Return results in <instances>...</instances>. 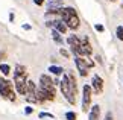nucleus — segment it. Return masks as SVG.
I'll return each mask as SVG.
<instances>
[{
  "instance_id": "nucleus-1",
  "label": "nucleus",
  "mask_w": 123,
  "mask_h": 120,
  "mask_svg": "<svg viewBox=\"0 0 123 120\" xmlns=\"http://www.w3.org/2000/svg\"><path fill=\"white\" fill-rule=\"evenodd\" d=\"M61 91H62V96L68 100L70 105L76 103V94H78V84H76V78L72 71H67V73L62 75V79L59 82Z\"/></svg>"
},
{
  "instance_id": "nucleus-2",
  "label": "nucleus",
  "mask_w": 123,
  "mask_h": 120,
  "mask_svg": "<svg viewBox=\"0 0 123 120\" xmlns=\"http://www.w3.org/2000/svg\"><path fill=\"white\" fill-rule=\"evenodd\" d=\"M70 50H72V53L74 56H82V58H87V56H90L93 53V47L90 44L88 37L81 38V46L76 47V49H70Z\"/></svg>"
},
{
  "instance_id": "nucleus-3",
  "label": "nucleus",
  "mask_w": 123,
  "mask_h": 120,
  "mask_svg": "<svg viewBox=\"0 0 123 120\" xmlns=\"http://www.w3.org/2000/svg\"><path fill=\"white\" fill-rule=\"evenodd\" d=\"M40 88H43L52 96H56V85H55L53 81L50 79V76H47V75L40 76Z\"/></svg>"
},
{
  "instance_id": "nucleus-4",
  "label": "nucleus",
  "mask_w": 123,
  "mask_h": 120,
  "mask_svg": "<svg viewBox=\"0 0 123 120\" xmlns=\"http://www.w3.org/2000/svg\"><path fill=\"white\" fill-rule=\"evenodd\" d=\"M0 94L3 96V97H6L9 100H15V94H14L12 91V85L9 81L3 79L2 76H0Z\"/></svg>"
},
{
  "instance_id": "nucleus-5",
  "label": "nucleus",
  "mask_w": 123,
  "mask_h": 120,
  "mask_svg": "<svg viewBox=\"0 0 123 120\" xmlns=\"http://www.w3.org/2000/svg\"><path fill=\"white\" fill-rule=\"evenodd\" d=\"M91 96H93L91 85L85 84L82 87V111L84 113H87L90 109V105H91Z\"/></svg>"
},
{
  "instance_id": "nucleus-6",
  "label": "nucleus",
  "mask_w": 123,
  "mask_h": 120,
  "mask_svg": "<svg viewBox=\"0 0 123 120\" xmlns=\"http://www.w3.org/2000/svg\"><path fill=\"white\" fill-rule=\"evenodd\" d=\"M14 85L18 94H26L27 90V75H21V76H14Z\"/></svg>"
},
{
  "instance_id": "nucleus-7",
  "label": "nucleus",
  "mask_w": 123,
  "mask_h": 120,
  "mask_svg": "<svg viewBox=\"0 0 123 120\" xmlns=\"http://www.w3.org/2000/svg\"><path fill=\"white\" fill-rule=\"evenodd\" d=\"M46 26H47V27H52V29H55V31H58L59 33H62V35H64V33L67 32V29H68L67 25H65V23L61 20V18H56V20H50V21H47V23H46Z\"/></svg>"
},
{
  "instance_id": "nucleus-8",
  "label": "nucleus",
  "mask_w": 123,
  "mask_h": 120,
  "mask_svg": "<svg viewBox=\"0 0 123 120\" xmlns=\"http://www.w3.org/2000/svg\"><path fill=\"white\" fill-rule=\"evenodd\" d=\"M26 96H27V102H37V84L34 81L27 79V90H26Z\"/></svg>"
},
{
  "instance_id": "nucleus-9",
  "label": "nucleus",
  "mask_w": 123,
  "mask_h": 120,
  "mask_svg": "<svg viewBox=\"0 0 123 120\" xmlns=\"http://www.w3.org/2000/svg\"><path fill=\"white\" fill-rule=\"evenodd\" d=\"M74 64H76V69L79 71V75L85 78V76L88 75V65H87V62H85V58H82V56H74Z\"/></svg>"
},
{
  "instance_id": "nucleus-10",
  "label": "nucleus",
  "mask_w": 123,
  "mask_h": 120,
  "mask_svg": "<svg viewBox=\"0 0 123 120\" xmlns=\"http://www.w3.org/2000/svg\"><path fill=\"white\" fill-rule=\"evenodd\" d=\"M91 88L96 94H100L103 91V79L100 78L99 75H94L93 79H91Z\"/></svg>"
},
{
  "instance_id": "nucleus-11",
  "label": "nucleus",
  "mask_w": 123,
  "mask_h": 120,
  "mask_svg": "<svg viewBox=\"0 0 123 120\" xmlns=\"http://www.w3.org/2000/svg\"><path fill=\"white\" fill-rule=\"evenodd\" d=\"M46 100H55V96L49 94L43 88H37V102H46Z\"/></svg>"
},
{
  "instance_id": "nucleus-12",
  "label": "nucleus",
  "mask_w": 123,
  "mask_h": 120,
  "mask_svg": "<svg viewBox=\"0 0 123 120\" xmlns=\"http://www.w3.org/2000/svg\"><path fill=\"white\" fill-rule=\"evenodd\" d=\"M67 25V27L68 29H72V31H76L79 26H81V20H79V15L78 14H74L73 17H70V20L65 23Z\"/></svg>"
},
{
  "instance_id": "nucleus-13",
  "label": "nucleus",
  "mask_w": 123,
  "mask_h": 120,
  "mask_svg": "<svg viewBox=\"0 0 123 120\" xmlns=\"http://www.w3.org/2000/svg\"><path fill=\"white\" fill-rule=\"evenodd\" d=\"M67 44L70 46V49H76V47H79L81 46V38H79L78 35H68V38H67Z\"/></svg>"
},
{
  "instance_id": "nucleus-14",
  "label": "nucleus",
  "mask_w": 123,
  "mask_h": 120,
  "mask_svg": "<svg viewBox=\"0 0 123 120\" xmlns=\"http://www.w3.org/2000/svg\"><path fill=\"white\" fill-rule=\"evenodd\" d=\"M99 119H100V107L99 105H93L91 109H90L88 120H99Z\"/></svg>"
},
{
  "instance_id": "nucleus-15",
  "label": "nucleus",
  "mask_w": 123,
  "mask_h": 120,
  "mask_svg": "<svg viewBox=\"0 0 123 120\" xmlns=\"http://www.w3.org/2000/svg\"><path fill=\"white\" fill-rule=\"evenodd\" d=\"M52 38H53V41L56 43V44H62V43H64L62 33H59L58 31H55V29H52Z\"/></svg>"
},
{
  "instance_id": "nucleus-16",
  "label": "nucleus",
  "mask_w": 123,
  "mask_h": 120,
  "mask_svg": "<svg viewBox=\"0 0 123 120\" xmlns=\"http://www.w3.org/2000/svg\"><path fill=\"white\" fill-rule=\"evenodd\" d=\"M49 71H50L52 75H55V76H59V75L64 73L62 67H59V65H50V67H49Z\"/></svg>"
},
{
  "instance_id": "nucleus-17",
  "label": "nucleus",
  "mask_w": 123,
  "mask_h": 120,
  "mask_svg": "<svg viewBox=\"0 0 123 120\" xmlns=\"http://www.w3.org/2000/svg\"><path fill=\"white\" fill-rule=\"evenodd\" d=\"M21 75H27L26 67H25V65L17 64V65H15V70H14V76H21Z\"/></svg>"
},
{
  "instance_id": "nucleus-18",
  "label": "nucleus",
  "mask_w": 123,
  "mask_h": 120,
  "mask_svg": "<svg viewBox=\"0 0 123 120\" xmlns=\"http://www.w3.org/2000/svg\"><path fill=\"white\" fill-rule=\"evenodd\" d=\"M0 73L8 76L9 73H11V67H9L8 64H0Z\"/></svg>"
},
{
  "instance_id": "nucleus-19",
  "label": "nucleus",
  "mask_w": 123,
  "mask_h": 120,
  "mask_svg": "<svg viewBox=\"0 0 123 120\" xmlns=\"http://www.w3.org/2000/svg\"><path fill=\"white\" fill-rule=\"evenodd\" d=\"M116 35H117V38H119L120 41H123V26H119L116 29Z\"/></svg>"
},
{
  "instance_id": "nucleus-20",
  "label": "nucleus",
  "mask_w": 123,
  "mask_h": 120,
  "mask_svg": "<svg viewBox=\"0 0 123 120\" xmlns=\"http://www.w3.org/2000/svg\"><path fill=\"white\" fill-rule=\"evenodd\" d=\"M76 113H73V111H68V113H65V119L67 120H76Z\"/></svg>"
},
{
  "instance_id": "nucleus-21",
  "label": "nucleus",
  "mask_w": 123,
  "mask_h": 120,
  "mask_svg": "<svg viewBox=\"0 0 123 120\" xmlns=\"http://www.w3.org/2000/svg\"><path fill=\"white\" fill-rule=\"evenodd\" d=\"M40 119H53V114H50V113H40Z\"/></svg>"
},
{
  "instance_id": "nucleus-22",
  "label": "nucleus",
  "mask_w": 123,
  "mask_h": 120,
  "mask_svg": "<svg viewBox=\"0 0 123 120\" xmlns=\"http://www.w3.org/2000/svg\"><path fill=\"white\" fill-rule=\"evenodd\" d=\"M85 62H87V65H88V69H91V67H94V62L91 59H88V56L85 58Z\"/></svg>"
},
{
  "instance_id": "nucleus-23",
  "label": "nucleus",
  "mask_w": 123,
  "mask_h": 120,
  "mask_svg": "<svg viewBox=\"0 0 123 120\" xmlns=\"http://www.w3.org/2000/svg\"><path fill=\"white\" fill-rule=\"evenodd\" d=\"M94 29H96L97 32H103V31H105V27H103V25H96V26H94Z\"/></svg>"
},
{
  "instance_id": "nucleus-24",
  "label": "nucleus",
  "mask_w": 123,
  "mask_h": 120,
  "mask_svg": "<svg viewBox=\"0 0 123 120\" xmlns=\"http://www.w3.org/2000/svg\"><path fill=\"white\" fill-rule=\"evenodd\" d=\"M32 113H34V108H32V107H26L25 114H27V116H29V114H32Z\"/></svg>"
},
{
  "instance_id": "nucleus-25",
  "label": "nucleus",
  "mask_w": 123,
  "mask_h": 120,
  "mask_svg": "<svg viewBox=\"0 0 123 120\" xmlns=\"http://www.w3.org/2000/svg\"><path fill=\"white\" fill-rule=\"evenodd\" d=\"M59 53H61V55H62V56H64V58H68V52H67V50H65V49H61V50H59Z\"/></svg>"
},
{
  "instance_id": "nucleus-26",
  "label": "nucleus",
  "mask_w": 123,
  "mask_h": 120,
  "mask_svg": "<svg viewBox=\"0 0 123 120\" xmlns=\"http://www.w3.org/2000/svg\"><path fill=\"white\" fill-rule=\"evenodd\" d=\"M105 120H114V117H112V113L108 111V113H106V116H105Z\"/></svg>"
},
{
  "instance_id": "nucleus-27",
  "label": "nucleus",
  "mask_w": 123,
  "mask_h": 120,
  "mask_svg": "<svg viewBox=\"0 0 123 120\" xmlns=\"http://www.w3.org/2000/svg\"><path fill=\"white\" fill-rule=\"evenodd\" d=\"M34 3L37 6H43V5H44V0H34Z\"/></svg>"
},
{
  "instance_id": "nucleus-28",
  "label": "nucleus",
  "mask_w": 123,
  "mask_h": 120,
  "mask_svg": "<svg viewBox=\"0 0 123 120\" xmlns=\"http://www.w3.org/2000/svg\"><path fill=\"white\" fill-rule=\"evenodd\" d=\"M21 27H23L25 31H31V29H32V26H31V25H23Z\"/></svg>"
},
{
  "instance_id": "nucleus-29",
  "label": "nucleus",
  "mask_w": 123,
  "mask_h": 120,
  "mask_svg": "<svg viewBox=\"0 0 123 120\" xmlns=\"http://www.w3.org/2000/svg\"><path fill=\"white\" fill-rule=\"evenodd\" d=\"M5 58H6V53H5V52H0V61L5 59Z\"/></svg>"
},
{
  "instance_id": "nucleus-30",
  "label": "nucleus",
  "mask_w": 123,
  "mask_h": 120,
  "mask_svg": "<svg viewBox=\"0 0 123 120\" xmlns=\"http://www.w3.org/2000/svg\"><path fill=\"white\" fill-rule=\"evenodd\" d=\"M96 59H97V62H99V64H102V62H103V61H102V58H100L99 55H96Z\"/></svg>"
},
{
  "instance_id": "nucleus-31",
  "label": "nucleus",
  "mask_w": 123,
  "mask_h": 120,
  "mask_svg": "<svg viewBox=\"0 0 123 120\" xmlns=\"http://www.w3.org/2000/svg\"><path fill=\"white\" fill-rule=\"evenodd\" d=\"M122 8H123V2H122Z\"/></svg>"
},
{
  "instance_id": "nucleus-32",
  "label": "nucleus",
  "mask_w": 123,
  "mask_h": 120,
  "mask_svg": "<svg viewBox=\"0 0 123 120\" xmlns=\"http://www.w3.org/2000/svg\"><path fill=\"white\" fill-rule=\"evenodd\" d=\"M111 2H116V0H111Z\"/></svg>"
}]
</instances>
